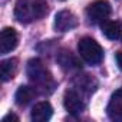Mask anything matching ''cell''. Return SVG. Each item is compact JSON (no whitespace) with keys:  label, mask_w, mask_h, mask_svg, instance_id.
Masks as SVG:
<instances>
[{"label":"cell","mask_w":122,"mask_h":122,"mask_svg":"<svg viewBox=\"0 0 122 122\" xmlns=\"http://www.w3.org/2000/svg\"><path fill=\"white\" fill-rule=\"evenodd\" d=\"M78 52L79 56L91 66H96L102 62L103 59V49L101 45L92 39V37H82L78 43Z\"/></svg>","instance_id":"2"},{"label":"cell","mask_w":122,"mask_h":122,"mask_svg":"<svg viewBox=\"0 0 122 122\" xmlns=\"http://www.w3.org/2000/svg\"><path fill=\"white\" fill-rule=\"evenodd\" d=\"M49 12L47 3L45 0H17L15 6V17L20 23H32L43 16H46Z\"/></svg>","instance_id":"1"},{"label":"cell","mask_w":122,"mask_h":122,"mask_svg":"<svg viewBox=\"0 0 122 122\" xmlns=\"http://www.w3.org/2000/svg\"><path fill=\"white\" fill-rule=\"evenodd\" d=\"M57 62L60 63L63 69H79L81 63L78 62V59L68 50H62L59 55H57Z\"/></svg>","instance_id":"13"},{"label":"cell","mask_w":122,"mask_h":122,"mask_svg":"<svg viewBox=\"0 0 122 122\" xmlns=\"http://www.w3.org/2000/svg\"><path fill=\"white\" fill-rule=\"evenodd\" d=\"M26 73L29 76V79L40 86V88H49L53 85V81H52V75L50 72L45 68L43 62L40 59H32L29 60L27 63V68H26Z\"/></svg>","instance_id":"3"},{"label":"cell","mask_w":122,"mask_h":122,"mask_svg":"<svg viewBox=\"0 0 122 122\" xmlns=\"http://www.w3.org/2000/svg\"><path fill=\"white\" fill-rule=\"evenodd\" d=\"M37 92L33 86H27V85H22L17 91H16V95H15V102L19 105V106H26L29 105L35 98H36Z\"/></svg>","instance_id":"10"},{"label":"cell","mask_w":122,"mask_h":122,"mask_svg":"<svg viewBox=\"0 0 122 122\" xmlns=\"http://www.w3.org/2000/svg\"><path fill=\"white\" fill-rule=\"evenodd\" d=\"M63 105H65L66 111L72 115H78L85 109V102H83L82 96L79 95V92L75 89L66 91V93L63 96Z\"/></svg>","instance_id":"6"},{"label":"cell","mask_w":122,"mask_h":122,"mask_svg":"<svg viewBox=\"0 0 122 122\" xmlns=\"http://www.w3.org/2000/svg\"><path fill=\"white\" fill-rule=\"evenodd\" d=\"M52 113H53L52 105L47 101H42V102H37L32 108L30 116H32V121H35V122H45L52 118Z\"/></svg>","instance_id":"8"},{"label":"cell","mask_w":122,"mask_h":122,"mask_svg":"<svg viewBox=\"0 0 122 122\" xmlns=\"http://www.w3.org/2000/svg\"><path fill=\"white\" fill-rule=\"evenodd\" d=\"M3 122H7V121H19V118L16 116V115H13V113H9V115H6V116H3V119H2Z\"/></svg>","instance_id":"14"},{"label":"cell","mask_w":122,"mask_h":122,"mask_svg":"<svg viewBox=\"0 0 122 122\" xmlns=\"http://www.w3.org/2000/svg\"><path fill=\"white\" fill-rule=\"evenodd\" d=\"M102 33L111 40H118L122 37V23L119 20H106L102 23Z\"/></svg>","instance_id":"11"},{"label":"cell","mask_w":122,"mask_h":122,"mask_svg":"<svg viewBox=\"0 0 122 122\" xmlns=\"http://www.w3.org/2000/svg\"><path fill=\"white\" fill-rule=\"evenodd\" d=\"M106 111H108V115H109L111 119L122 121V88L118 89L112 95V98H111V101L108 103Z\"/></svg>","instance_id":"9"},{"label":"cell","mask_w":122,"mask_h":122,"mask_svg":"<svg viewBox=\"0 0 122 122\" xmlns=\"http://www.w3.org/2000/svg\"><path fill=\"white\" fill-rule=\"evenodd\" d=\"M109 15H111V5L106 0H96V2L91 3L86 9V16L89 22L93 25L106 22Z\"/></svg>","instance_id":"4"},{"label":"cell","mask_w":122,"mask_h":122,"mask_svg":"<svg viewBox=\"0 0 122 122\" xmlns=\"http://www.w3.org/2000/svg\"><path fill=\"white\" fill-rule=\"evenodd\" d=\"M19 43V36L17 32L13 27H5L0 33V53L6 55L12 50L16 49Z\"/></svg>","instance_id":"7"},{"label":"cell","mask_w":122,"mask_h":122,"mask_svg":"<svg viewBox=\"0 0 122 122\" xmlns=\"http://www.w3.org/2000/svg\"><path fill=\"white\" fill-rule=\"evenodd\" d=\"M115 57H116V65H118V68H119V69H122V50H121V52H118Z\"/></svg>","instance_id":"15"},{"label":"cell","mask_w":122,"mask_h":122,"mask_svg":"<svg viewBox=\"0 0 122 122\" xmlns=\"http://www.w3.org/2000/svg\"><path fill=\"white\" fill-rule=\"evenodd\" d=\"M78 26V17L69 10H60L55 16V29L57 32H71Z\"/></svg>","instance_id":"5"},{"label":"cell","mask_w":122,"mask_h":122,"mask_svg":"<svg viewBox=\"0 0 122 122\" xmlns=\"http://www.w3.org/2000/svg\"><path fill=\"white\" fill-rule=\"evenodd\" d=\"M17 72V59L12 57V59H6L0 62V75H2V81L7 82L10 79L15 78Z\"/></svg>","instance_id":"12"}]
</instances>
